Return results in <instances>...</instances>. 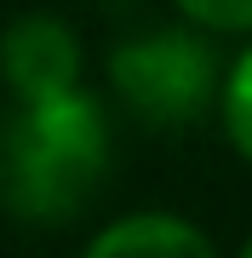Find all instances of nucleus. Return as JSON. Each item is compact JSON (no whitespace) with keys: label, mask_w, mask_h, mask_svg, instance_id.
Instances as JSON below:
<instances>
[{"label":"nucleus","mask_w":252,"mask_h":258,"mask_svg":"<svg viewBox=\"0 0 252 258\" xmlns=\"http://www.w3.org/2000/svg\"><path fill=\"white\" fill-rule=\"evenodd\" d=\"M195 29H224V35H241L252 29V0H172Z\"/></svg>","instance_id":"nucleus-6"},{"label":"nucleus","mask_w":252,"mask_h":258,"mask_svg":"<svg viewBox=\"0 0 252 258\" xmlns=\"http://www.w3.org/2000/svg\"><path fill=\"white\" fill-rule=\"evenodd\" d=\"M109 166V120L92 92L23 103L0 138V195L29 224H69Z\"/></svg>","instance_id":"nucleus-1"},{"label":"nucleus","mask_w":252,"mask_h":258,"mask_svg":"<svg viewBox=\"0 0 252 258\" xmlns=\"http://www.w3.org/2000/svg\"><path fill=\"white\" fill-rule=\"evenodd\" d=\"M92 258H126V252H172V258H206L212 252V235L195 230L178 212H132V218H115L86 241Z\"/></svg>","instance_id":"nucleus-4"},{"label":"nucleus","mask_w":252,"mask_h":258,"mask_svg":"<svg viewBox=\"0 0 252 258\" xmlns=\"http://www.w3.org/2000/svg\"><path fill=\"white\" fill-rule=\"evenodd\" d=\"M241 252H246V258H252V235H246V241H241Z\"/></svg>","instance_id":"nucleus-7"},{"label":"nucleus","mask_w":252,"mask_h":258,"mask_svg":"<svg viewBox=\"0 0 252 258\" xmlns=\"http://www.w3.org/2000/svg\"><path fill=\"white\" fill-rule=\"evenodd\" d=\"M109 86L143 126H189L218 92V57L195 29H155L109 52Z\"/></svg>","instance_id":"nucleus-2"},{"label":"nucleus","mask_w":252,"mask_h":258,"mask_svg":"<svg viewBox=\"0 0 252 258\" xmlns=\"http://www.w3.org/2000/svg\"><path fill=\"white\" fill-rule=\"evenodd\" d=\"M224 132H229L235 155L252 166V46L235 57V69L224 75Z\"/></svg>","instance_id":"nucleus-5"},{"label":"nucleus","mask_w":252,"mask_h":258,"mask_svg":"<svg viewBox=\"0 0 252 258\" xmlns=\"http://www.w3.org/2000/svg\"><path fill=\"white\" fill-rule=\"evenodd\" d=\"M0 75L18 103H46L80 86V40L52 12H29L0 35Z\"/></svg>","instance_id":"nucleus-3"}]
</instances>
